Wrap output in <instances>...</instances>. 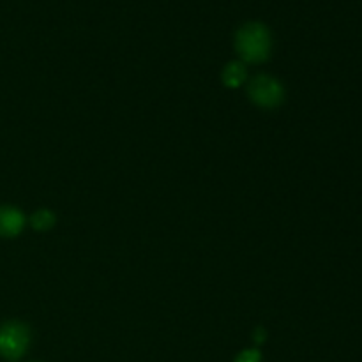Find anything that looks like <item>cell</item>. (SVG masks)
Masks as SVG:
<instances>
[{
    "label": "cell",
    "instance_id": "6da1fadb",
    "mask_svg": "<svg viewBox=\"0 0 362 362\" xmlns=\"http://www.w3.org/2000/svg\"><path fill=\"white\" fill-rule=\"evenodd\" d=\"M235 49L243 62L262 64L271 57L272 37L269 28L260 21L244 23L235 34Z\"/></svg>",
    "mask_w": 362,
    "mask_h": 362
},
{
    "label": "cell",
    "instance_id": "52a82bcc",
    "mask_svg": "<svg viewBox=\"0 0 362 362\" xmlns=\"http://www.w3.org/2000/svg\"><path fill=\"white\" fill-rule=\"evenodd\" d=\"M233 362H262V354L257 349L243 350Z\"/></svg>",
    "mask_w": 362,
    "mask_h": 362
},
{
    "label": "cell",
    "instance_id": "7a4b0ae2",
    "mask_svg": "<svg viewBox=\"0 0 362 362\" xmlns=\"http://www.w3.org/2000/svg\"><path fill=\"white\" fill-rule=\"evenodd\" d=\"M30 345V331L23 322L11 320L0 325V357L18 361L27 354Z\"/></svg>",
    "mask_w": 362,
    "mask_h": 362
},
{
    "label": "cell",
    "instance_id": "277c9868",
    "mask_svg": "<svg viewBox=\"0 0 362 362\" xmlns=\"http://www.w3.org/2000/svg\"><path fill=\"white\" fill-rule=\"evenodd\" d=\"M25 216L14 205H0V237L13 239L18 237L25 228Z\"/></svg>",
    "mask_w": 362,
    "mask_h": 362
},
{
    "label": "cell",
    "instance_id": "ba28073f",
    "mask_svg": "<svg viewBox=\"0 0 362 362\" xmlns=\"http://www.w3.org/2000/svg\"><path fill=\"white\" fill-rule=\"evenodd\" d=\"M258 331H260V332H257V334H255V341H257V343L265 341V336H267V332H265L264 329H258Z\"/></svg>",
    "mask_w": 362,
    "mask_h": 362
},
{
    "label": "cell",
    "instance_id": "5b68a950",
    "mask_svg": "<svg viewBox=\"0 0 362 362\" xmlns=\"http://www.w3.org/2000/svg\"><path fill=\"white\" fill-rule=\"evenodd\" d=\"M223 85L228 88H237L247 80V69L246 64L243 60H233V62H228L225 66L221 73Z\"/></svg>",
    "mask_w": 362,
    "mask_h": 362
},
{
    "label": "cell",
    "instance_id": "3957f363",
    "mask_svg": "<svg viewBox=\"0 0 362 362\" xmlns=\"http://www.w3.org/2000/svg\"><path fill=\"white\" fill-rule=\"evenodd\" d=\"M247 95L258 108L274 110L285 101V88L274 76L257 74L247 83Z\"/></svg>",
    "mask_w": 362,
    "mask_h": 362
},
{
    "label": "cell",
    "instance_id": "8992f818",
    "mask_svg": "<svg viewBox=\"0 0 362 362\" xmlns=\"http://www.w3.org/2000/svg\"><path fill=\"white\" fill-rule=\"evenodd\" d=\"M30 225L37 232H46V230L55 226V214L52 211H48V209H39V211H35L32 214Z\"/></svg>",
    "mask_w": 362,
    "mask_h": 362
}]
</instances>
